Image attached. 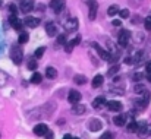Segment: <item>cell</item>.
<instances>
[{"label":"cell","mask_w":151,"mask_h":139,"mask_svg":"<svg viewBox=\"0 0 151 139\" xmlns=\"http://www.w3.org/2000/svg\"><path fill=\"white\" fill-rule=\"evenodd\" d=\"M144 25H145V29H147V31H150L151 29V16H147V18H145Z\"/></svg>","instance_id":"d6a6232c"},{"label":"cell","mask_w":151,"mask_h":139,"mask_svg":"<svg viewBox=\"0 0 151 139\" xmlns=\"http://www.w3.org/2000/svg\"><path fill=\"white\" fill-rule=\"evenodd\" d=\"M29 81H31V84H35V85H37V84H40V82L43 81V76H41V75H40L38 72H34Z\"/></svg>","instance_id":"d4e9b609"},{"label":"cell","mask_w":151,"mask_h":139,"mask_svg":"<svg viewBox=\"0 0 151 139\" xmlns=\"http://www.w3.org/2000/svg\"><path fill=\"white\" fill-rule=\"evenodd\" d=\"M24 24H25L28 28H37V27L40 25V19H38V18H34V16H28V18H25Z\"/></svg>","instance_id":"8fae6325"},{"label":"cell","mask_w":151,"mask_h":139,"mask_svg":"<svg viewBox=\"0 0 151 139\" xmlns=\"http://www.w3.org/2000/svg\"><path fill=\"white\" fill-rule=\"evenodd\" d=\"M10 59L15 64H21L22 59H24V51L19 46H13L10 48Z\"/></svg>","instance_id":"6da1fadb"},{"label":"cell","mask_w":151,"mask_h":139,"mask_svg":"<svg viewBox=\"0 0 151 139\" xmlns=\"http://www.w3.org/2000/svg\"><path fill=\"white\" fill-rule=\"evenodd\" d=\"M78 25H79L78 19H76V18H70V19H68V21L65 22V29L69 31V32H72V31H75V29L78 28Z\"/></svg>","instance_id":"5b68a950"},{"label":"cell","mask_w":151,"mask_h":139,"mask_svg":"<svg viewBox=\"0 0 151 139\" xmlns=\"http://www.w3.org/2000/svg\"><path fill=\"white\" fill-rule=\"evenodd\" d=\"M9 22H10V25H12L15 29H21V28H22V22H21V21L16 18V15H10Z\"/></svg>","instance_id":"e0dca14e"},{"label":"cell","mask_w":151,"mask_h":139,"mask_svg":"<svg viewBox=\"0 0 151 139\" xmlns=\"http://www.w3.org/2000/svg\"><path fill=\"white\" fill-rule=\"evenodd\" d=\"M119 15H120V18H128L129 16V10L128 9H119Z\"/></svg>","instance_id":"836d02e7"},{"label":"cell","mask_w":151,"mask_h":139,"mask_svg":"<svg viewBox=\"0 0 151 139\" xmlns=\"http://www.w3.org/2000/svg\"><path fill=\"white\" fill-rule=\"evenodd\" d=\"M106 102H107V101H106V98L101 95V97H97V98L93 101V107H94V108H101Z\"/></svg>","instance_id":"ac0fdd59"},{"label":"cell","mask_w":151,"mask_h":139,"mask_svg":"<svg viewBox=\"0 0 151 139\" xmlns=\"http://www.w3.org/2000/svg\"><path fill=\"white\" fill-rule=\"evenodd\" d=\"M9 12H10V15H16V4H9Z\"/></svg>","instance_id":"8d00e7d4"},{"label":"cell","mask_w":151,"mask_h":139,"mask_svg":"<svg viewBox=\"0 0 151 139\" xmlns=\"http://www.w3.org/2000/svg\"><path fill=\"white\" fill-rule=\"evenodd\" d=\"M49 130V126L46 123H38L34 126V133L38 135V136H44V133Z\"/></svg>","instance_id":"30bf717a"},{"label":"cell","mask_w":151,"mask_h":139,"mask_svg":"<svg viewBox=\"0 0 151 139\" xmlns=\"http://www.w3.org/2000/svg\"><path fill=\"white\" fill-rule=\"evenodd\" d=\"M46 32L49 34V37H54L57 34V27L54 22H47L46 24Z\"/></svg>","instance_id":"2e32d148"},{"label":"cell","mask_w":151,"mask_h":139,"mask_svg":"<svg viewBox=\"0 0 151 139\" xmlns=\"http://www.w3.org/2000/svg\"><path fill=\"white\" fill-rule=\"evenodd\" d=\"M0 6H1V0H0Z\"/></svg>","instance_id":"7bdbcfd3"},{"label":"cell","mask_w":151,"mask_h":139,"mask_svg":"<svg viewBox=\"0 0 151 139\" xmlns=\"http://www.w3.org/2000/svg\"><path fill=\"white\" fill-rule=\"evenodd\" d=\"M44 51H46V47H40V48L35 50V54H34V56H35V57H41V56L44 54Z\"/></svg>","instance_id":"1f68e13d"},{"label":"cell","mask_w":151,"mask_h":139,"mask_svg":"<svg viewBox=\"0 0 151 139\" xmlns=\"http://www.w3.org/2000/svg\"><path fill=\"white\" fill-rule=\"evenodd\" d=\"M134 92L138 94V95H144L145 92H148V90H147L142 84H137V85L134 87Z\"/></svg>","instance_id":"ffe728a7"},{"label":"cell","mask_w":151,"mask_h":139,"mask_svg":"<svg viewBox=\"0 0 151 139\" xmlns=\"http://www.w3.org/2000/svg\"><path fill=\"white\" fill-rule=\"evenodd\" d=\"M46 76H47V78H50V79L56 78V76H57V70H56L54 67H51V66L46 67Z\"/></svg>","instance_id":"cb8c5ba5"},{"label":"cell","mask_w":151,"mask_h":139,"mask_svg":"<svg viewBox=\"0 0 151 139\" xmlns=\"http://www.w3.org/2000/svg\"><path fill=\"white\" fill-rule=\"evenodd\" d=\"M126 132H129V133L137 132V122H131V123L128 125V128H126Z\"/></svg>","instance_id":"4dcf8cb0"},{"label":"cell","mask_w":151,"mask_h":139,"mask_svg":"<svg viewBox=\"0 0 151 139\" xmlns=\"http://www.w3.org/2000/svg\"><path fill=\"white\" fill-rule=\"evenodd\" d=\"M28 40H29V35H28V32H25V31H22V32L19 34V37H18V43H19V44H25V43H28Z\"/></svg>","instance_id":"7402d4cb"},{"label":"cell","mask_w":151,"mask_h":139,"mask_svg":"<svg viewBox=\"0 0 151 139\" xmlns=\"http://www.w3.org/2000/svg\"><path fill=\"white\" fill-rule=\"evenodd\" d=\"M72 139H79V138H72Z\"/></svg>","instance_id":"ee69618b"},{"label":"cell","mask_w":151,"mask_h":139,"mask_svg":"<svg viewBox=\"0 0 151 139\" xmlns=\"http://www.w3.org/2000/svg\"><path fill=\"white\" fill-rule=\"evenodd\" d=\"M107 13H109L110 16H114L116 13H119V6H117V4H111V6L107 9Z\"/></svg>","instance_id":"f1b7e54d"},{"label":"cell","mask_w":151,"mask_h":139,"mask_svg":"<svg viewBox=\"0 0 151 139\" xmlns=\"http://www.w3.org/2000/svg\"><path fill=\"white\" fill-rule=\"evenodd\" d=\"M117 70H119V64H114V66H111V67H110V70H109V75L111 76V75L117 73Z\"/></svg>","instance_id":"d590c367"},{"label":"cell","mask_w":151,"mask_h":139,"mask_svg":"<svg viewBox=\"0 0 151 139\" xmlns=\"http://www.w3.org/2000/svg\"><path fill=\"white\" fill-rule=\"evenodd\" d=\"M147 105H148V101H145V100H139V101L135 102V107H137V110H139V111L145 110Z\"/></svg>","instance_id":"484cf974"},{"label":"cell","mask_w":151,"mask_h":139,"mask_svg":"<svg viewBox=\"0 0 151 139\" xmlns=\"http://www.w3.org/2000/svg\"><path fill=\"white\" fill-rule=\"evenodd\" d=\"M79 43H81V37L78 35L76 38H73L72 41H69V43L65 44V51H66V53H70V51L73 50V47L76 46V44H79Z\"/></svg>","instance_id":"5bb4252c"},{"label":"cell","mask_w":151,"mask_h":139,"mask_svg":"<svg viewBox=\"0 0 151 139\" xmlns=\"http://www.w3.org/2000/svg\"><path fill=\"white\" fill-rule=\"evenodd\" d=\"M68 100L72 102V104H78L81 101V92H78L76 90H70L68 94Z\"/></svg>","instance_id":"ba28073f"},{"label":"cell","mask_w":151,"mask_h":139,"mask_svg":"<svg viewBox=\"0 0 151 139\" xmlns=\"http://www.w3.org/2000/svg\"><path fill=\"white\" fill-rule=\"evenodd\" d=\"M106 104H107V108H109L110 111H114V113H116V111H120L122 107H123L122 102H120V101H116V100L109 101V102H106Z\"/></svg>","instance_id":"7c38bea8"},{"label":"cell","mask_w":151,"mask_h":139,"mask_svg":"<svg viewBox=\"0 0 151 139\" xmlns=\"http://www.w3.org/2000/svg\"><path fill=\"white\" fill-rule=\"evenodd\" d=\"M148 125H147V122H139V123H137V133L141 136V138H144V136H147L148 135Z\"/></svg>","instance_id":"277c9868"},{"label":"cell","mask_w":151,"mask_h":139,"mask_svg":"<svg viewBox=\"0 0 151 139\" xmlns=\"http://www.w3.org/2000/svg\"><path fill=\"white\" fill-rule=\"evenodd\" d=\"M66 6V1L65 0H51L50 1V7L56 12V13H60Z\"/></svg>","instance_id":"3957f363"},{"label":"cell","mask_w":151,"mask_h":139,"mask_svg":"<svg viewBox=\"0 0 151 139\" xmlns=\"http://www.w3.org/2000/svg\"><path fill=\"white\" fill-rule=\"evenodd\" d=\"M129 38H131V32H129L128 29H122L120 34H119V37H117V43H119V46L126 47L128 46V43H129Z\"/></svg>","instance_id":"7a4b0ae2"},{"label":"cell","mask_w":151,"mask_h":139,"mask_svg":"<svg viewBox=\"0 0 151 139\" xmlns=\"http://www.w3.org/2000/svg\"><path fill=\"white\" fill-rule=\"evenodd\" d=\"M37 66H38V64H37V62H35V60H29V62H28V69H29V70L37 69Z\"/></svg>","instance_id":"e575fe53"},{"label":"cell","mask_w":151,"mask_h":139,"mask_svg":"<svg viewBox=\"0 0 151 139\" xmlns=\"http://www.w3.org/2000/svg\"><path fill=\"white\" fill-rule=\"evenodd\" d=\"M53 136H54V135H53V132H50V130H47V132L44 133V138L46 139H53Z\"/></svg>","instance_id":"ab89813d"},{"label":"cell","mask_w":151,"mask_h":139,"mask_svg":"<svg viewBox=\"0 0 151 139\" xmlns=\"http://www.w3.org/2000/svg\"><path fill=\"white\" fill-rule=\"evenodd\" d=\"M88 6H90V15H88V18L93 21V19H96V16H97V7H99V4H97L96 0H90V1H88Z\"/></svg>","instance_id":"9c48e42d"},{"label":"cell","mask_w":151,"mask_h":139,"mask_svg":"<svg viewBox=\"0 0 151 139\" xmlns=\"http://www.w3.org/2000/svg\"><path fill=\"white\" fill-rule=\"evenodd\" d=\"M88 128H90V130L97 132V130H100L101 128H103V123H101L99 119H91L90 123H88Z\"/></svg>","instance_id":"4fadbf2b"},{"label":"cell","mask_w":151,"mask_h":139,"mask_svg":"<svg viewBox=\"0 0 151 139\" xmlns=\"http://www.w3.org/2000/svg\"><path fill=\"white\" fill-rule=\"evenodd\" d=\"M72 111H73L75 114H82V113H85V105H84V104H73Z\"/></svg>","instance_id":"44dd1931"},{"label":"cell","mask_w":151,"mask_h":139,"mask_svg":"<svg viewBox=\"0 0 151 139\" xmlns=\"http://www.w3.org/2000/svg\"><path fill=\"white\" fill-rule=\"evenodd\" d=\"M126 119H128V114H119V116H114L113 123L116 126H125L126 125Z\"/></svg>","instance_id":"9a60e30c"},{"label":"cell","mask_w":151,"mask_h":139,"mask_svg":"<svg viewBox=\"0 0 151 139\" xmlns=\"http://www.w3.org/2000/svg\"><path fill=\"white\" fill-rule=\"evenodd\" d=\"M66 44V35L65 34H60L56 40V46H65Z\"/></svg>","instance_id":"f546056e"},{"label":"cell","mask_w":151,"mask_h":139,"mask_svg":"<svg viewBox=\"0 0 151 139\" xmlns=\"http://www.w3.org/2000/svg\"><path fill=\"white\" fill-rule=\"evenodd\" d=\"M73 81H75V84H78V85H84V84L87 82V78H85L84 75H75Z\"/></svg>","instance_id":"83f0119b"},{"label":"cell","mask_w":151,"mask_h":139,"mask_svg":"<svg viewBox=\"0 0 151 139\" xmlns=\"http://www.w3.org/2000/svg\"><path fill=\"white\" fill-rule=\"evenodd\" d=\"M100 139H113V135L110 132H106V133H103L100 136Z\"/></svg>","instance_id":"74e56055"},{"label":"cell","mask_w":151,"mask_h":139,"mask_svg":"<svg viewBox=\"0 0 151 139\" xmlns=\"http://www.w3.org/2000/svg\"><path fill=\"white\" fill-rule=\"evenodd\" d=\"M9 75L6 73V72H3V70H0V87H4L7 82H9Z\"/></svg>","instance_id":"603a6c76"},{"label":"cell","mask_w":151,"mask_h":139,"mask_svg":"<svg viewBox=\"0 0 151 139\" xmlns=\"http://www.w3.org/2000/svg\"><path fill=\"white\" fill-rule=\"evenodd\" d=\"M93 47L97 50V53L100 54V57L103 59V60H106V62H109V60H110V53H109L107 50L101 48V47L99 46V43H93Z\"/></svg>","instance_id":"52a82bcc"},{"label":"cell","mask_w":151,"mask_h":139,"mask_svg":"<svg viewBox=\"0 0 151 139\" xmlns=\"http://www.w3.org/2000/svg\"><path fill=\"white\" fill-rule=\"evenodd\" d=\"M142 79V73H139V72H137L135 75H134V81H137V82H139Z\"/></svg>","instance_id":"f35d334b"},{"label":"cell","mask_w":151,"mask_h":139,"mask_svg":"<svg viewBox=\"0 0 151 139\" xmlns=\"http://www.w3.org/2000/svg\"><path fill=\"white\" fill-rule=\"evenodd\" d=\"M103 82H104V78L101 75H97V76H94L91 85H93V88H100L101 85H103Z\"/></svg>","instance_id":"d6986e66"},{"label":"cell","mask_w":151,"mask_h":139,"mask_svg":"<svg viewBox=\"0 0 151 139\" xmlns=\"http://www.w3.org/2000/svg\"><path fill=\"white\" fill-rule=\"evenodd\" d=\"M21 10L24 13H28L34 9V0H21Z\"/></svg>","instance_id":"8992f818"},{"label":"cell","mask_w":151,"mask_h":139,"mask_svg":"<svg viewBox=\"0 0 151 139\" xmlns=\"http://www.w3.org/2000/svg\"><path fill=\"white\" fill-rule=\"evenodd\" d=\"M111 24H113L114 27H120V24H122V22H120L119 19H114V21H111Z\"/></svg>","instance_id":"60d3db41"},{"label":"cell","mask_w":151,"mask_h":139,"mask_svg":"<svg viewBox=\"0 0 151 139\" xmlns=\"http://www.w3.org/2000/svg\"><path fill=\"white\" fill-rule=\"evenodd\" d=\"M63 139H72V136H70V135H65V136H63Z\"/></svg>","instance_id":"b9f144b4"},{"label":"cell","mask_w":151,"mask_h":139,"mask_svg":"<svg viewBox=\"0 0 151 139\" xmlns=\"http://www.w3.org/2000/svg\"><path fill=\"white\" fill-rule=\"evenodd\" d=\"M142 57H144V51H142V50L137 51V53H135V57L132 59V63H137V64L141 63V62H142Z\"/></svg>","instance_id":"4316f807"}]
</instances>
